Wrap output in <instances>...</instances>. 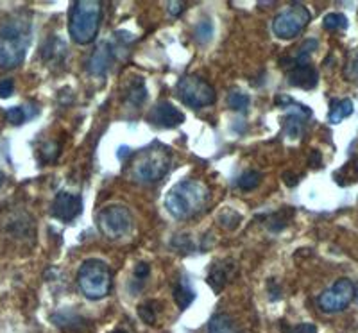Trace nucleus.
Wrapping results in <instances>:
<instances>
[{
  "label": "nucleus",
  "instance_id": "nucleus-26",
  "mask_svg": "<svg viewBox=\"0 0 358 333\" xmlns=\"http://www.w3.org/2000/svg\"><path fill=\"white\" fill-rule=\"evenodd\" d=\"M290 217H292V213H289V215H283L281 211H276V213H273V215L268 217V222L267 228L273 229V232H281V229H285L287 224L290 222Z\"/></svg>",
  "mask_w": 358,
  "mask_h": 333
},
{
  "label": "nucleus",
  "instance_id": "nucleus-12",
  "mask_svg": "<svg viewBox=\"0 0 358 333\" xmlns=\"http://www.w3.org/2000/svg\"><path fill=\"white\" fill-rule=\"evenodd\" d=\"M183 120L185 115L171 102H159L149 115V122L156 127H176L183 124Z\"/></svg>",
  "mask_w": 358,
  "mask_h": 333
},
{
  "label": "nucleus",
  "instance_id": "nucleus-13",
  "mask_svg": "<svg viewBox=\"0 0 358 333\" xmlns=\"http://www.w3.org/2000/svg\"><path fill=\"white\" fill-rule=\"evenodd\" d=\"M287 81L294 88H303V90H312L317 86L319 73L317 70L313 69L310 63L306 65H294L287 72Z\"/></svg>",
  "mask_w": 358,
  "mask_h": 333
},
{
  "label": "nucleus",
  "instance_id": "nucleus-6",
  "mask_svg": "<svg viewBox=\"0 0 358 333\" xmlns=\"http://www.w3.org/2000/svg\"><path fill=\"white\" fill-rule=\"evenodd\" d=\"M99 232L110 240H122L131 235L134 226L133 213L124 204H108L97 215Z\"/></svg>",
  "mask_w": 358,
  "mask_h": 333
},
{
  "label": "nucleus",
  "instance_id": "nucleus-7",
  "mask_svg": "<svg viewBox=\"0 0 358 333\" xmlns=\"http://www.w3.org/2000/svg\"><path fill=\"white\" fill-rule=\"evenodd\" d=\"M179 99L192 108V110H203L215 102L217 94L213 86L201 76H185L178 83Z\"/></svg>",
  "mask_w": 358,
  "mask_h": 333
},
{
  "label": "nucleus",
  "instance_id": "nucleus-1",
  "mask_svg": "<svg viewBox=\"0 0 358 333\" xmlns=\"http://www.w3.org/2000/svg\"><path fill=\"white\" fill-rule=\"evenodd\" d=\"M212 199V192L199 179H183L165 195V208L176 220H188L203 213Z\"/></svg>",
  "mask_w": 358,
  "mask_h": 333
},
{
  "label": "nucleus",
  "instance_id": "nucleus-27",
  "mask_svg": "<svg viewBox=\"0 0 358 333\" xmlns=\"http://www.w3.org/2000/svg\"><path fill=\"white\" fill-rule=\"evenodd\" d=\"M344 78H346L348 81L358 83V52L351 54V56L348 57V63L346 66H344Z\"/></svg>",
  "mask_w": 358,
  "mask_h": 333
},
{
  "label": "nucleus",
  "instance_id": "nucleus-34",
  "mask_svg": "<svg viewBox=\"0 0 358 333\" xmlns=\"http://www.w3.org/2000/svg\"><path fill=\"white\" fill-rule=\"evenodd\" d=\"M4 174H2V171H0V188H2V185H4Z\"/></svg>",
  "mask_w": 358,
  "mask_h": 333
},
{
  "label": "nucleus",
  "instance_id": "nucleus-30",
  "mask_svg": "<svg viewBox=\"0 0 358 333\" xmlns=\"http://www.w3.org/2000/svg\"><path fill=\"white\" fill-rule=\"evenodd\" d=\"M15 92V81L13 79H2L0 81V99L11 97Z\"/></svg>",
  "mask_w": 358,
  "mask_h": 333
},
{
  "label": "nucleus",
  "instance_id": "nucleus-5",
  "mask_svg": "<svg viewBox=\"0 0 358 333\" xmlns=\"http://www.w3.org/2000/svg\"><path fill=\"white\" fill-rule=\"evenodd\" d=\"M78 285L83 296L92 301H99L111 292L113 272H111L110 265L106 262L92 258V260H86L79 267Z\"/></svg>",
  "mask_w": 358,
  "mask_h": 333
},
{
  "label": "nucleus",
  "instance_id": "nucleus-33",
  "mask_svg": "<svg viewBox=\"0 0 358 333\" xmlns=\"http://www.w3.org/2000/svg\"><path fill=\"white\" fill-rule=\"evenodd\" d=\"M313 160H312V162H310V165H312V166H319V165H321V155H319V153H317V150H315V153H313Z\"/></svg>",
  "mask_w": 358,
  "mask_h": 333
},
{
  "label": "nucleus",
  "instance_id": "nucleus-35",
  "mask_svg": "<svg viewBox=\"0 0 358 333\" xmlns=\"http://www.w3.org/2000/svg\"><path fill=\"white\" fill-rule=\"evenodd\" d=\"M111 333H127V332H124V330H115V332H111Z\"/></svg>",
  "mask_w": 358,
  "mask_h": 333
},
{
  "label": "nucleus",
  "instance_id": "nucleus-8",
  "mask_svg": "<svg viewBox=\"0 0 358 333\" xmlns=\"http://www.w3.org/2000/svg\"><path fill=\"white\" fill-rule=\"evenodd\" d=\"M312 20L308 8L303 4H292L276 15L273 20V33L281 40H294L303 33Z\"/></svg>",
  "mask_w": 358,
  "mask_h": 333
},
{
  "label": "nucleus",
  "instance_id": "nucleus-31",
  "mask_svg": "<svg viewBox=\"0 0 358 333\" xmlns=\"http://www.w3.org/2000/svg\"><path fill=\"white\" fill-rule=\"evenodd\" d=\"M149 272H151V267H149V264H145V262H140V264L136 265V269H134V278L143 280V278L149 276Z\"/></svg>",
  "mask_w": 358,
  "mask_h": 333
},
{
  "label": "nucleus",
  "instance_id": "nucleus-19",
  "mask_svg": "<svg viewBox=\"0 0 358 333\" xmlns=\"http://www.w3.org/2000/svg\"><path fill=\"white\" fill-rule=\"evenodd\" d=\"M147 99V90L143 86V81H134L133 85L127 88L126 92V102L127 104H133V106H142Z\"/></svg>",
  "mask_w": 358,
  "mask_h": 333
},
{
  "label": "nucleus",
  "instance_id": "nucleus-11",
  "mask_svg": "<svg viewBox=\"0 0 358 333\" xmlns=\"http://www.w3.org/2000/svg\"><path fill=\"white\" fill-rule=\"evenodd\" d=\"M117 52H115V47L110 40H104L95 47L94 54L90 57L88 62V72L90 76H95V78H102L106 76L108 70L113 65Z\"/></svg>",
  "mask_w": 358,
  "mask_h": 333
},
{
  "label": "nucleus",
  "instance_id": "nucleus-28",
  "mask_svg": "<svg viewBox=\"0 0 358 333\" xmlns=\"http://www.w3.org/2000/svg\"><path fill=\"white\" fill-rule=\"evenodd\" d=\"M140 317L145 325H155L156 323V303H145L138 309Z\"/></svg>",
  "mask_w": 358,
  "mask_h": 333
},
{
  "label": "nucleus",
  "instance_id": "nucleus-21",
  "mask_svg": "<svg viewBox=\"0 0 358 333\" xmlns=\"http://www.w3.org/2000/svg\"><path fill=\"white\" fill-rule=\"evenodd\" d=\"M350 22H348L346 15L342 13H330L322 18V27L328 29V31H346Z\"/></svg>",
  "mask_w": 358,
  "mask_h": 333
},
{
  "label": "nucleus",
  "instance_id": "nucleus-2",
  "mask_svg": "<svg viewBox=\"0 0 358 333\" xmlns=\"http://www.w3.org/2000/svg\"><path fill=\"white\" fill-rule=\"evenodd\" d=\"M172 150L159 142H152L151 146L143 147L134 155L131 162L129 172L131 178L136 183L151 185L163 179L171 171Z\"/></svg>",
  "mask_w": 358,
  "mask_h": 333
},
{
  "label": "nucleus",
  "instance_id": "nucleus-3",
  "mask_svg": "<svg viewBox=\"0 0 358 333\" xmlns=\"http://www.w3.org/2000/svg\"><path fill=\"white\" fill-rule=\"evenodd\" d=\"M31 43V24L17 17L0 27V69H17L24 62Z\"/></svg>",
  "mask_w": 358,
  "mask_h": 333
},
{
  "label": "nucleus",
  "instance_id": "nucleus-9",
  "mask_svg": "<svg viewBox=\"0 0 358 333\" xmlns=\"http://www.w3.org/2000/svg\"><path fill=\"white\" fill-rule=\"evenodd\" d=\"M355 297H357V285L350 278H341L317 297V305L326 313L342 312L353 303Z\"/></svg>",
  "mask_w": 358,
  "mask_h": 333
},
{
  "label": "nucleus",
  "instance_id": "nucleus-32",
  "mask_svg": "<svg viewBox=\"0 0 358 333\" xmlns=\"http://www.w3.org/2000/svg\"><path fill=\"white\" fill-rule=\"evenodd\" d=\"M167 9H169V13H171V17L176 18V17H179L181 13H183L185 4L183 2H169Z\"/></svg>",
  "mask_w": 358,
  "mask_h": 333
},
{
  "label": "nucleus",
  "instance_id": "nucleus-16",
  "mask_svg": "<svg viewBox=\"0 0 358 333\" xmlns=\"http://www.w3.org/2000/svg\"><path fill=\"white\" fill-rule=\"evenodd\" d=\"M355 111V106L351 99H337V101L331 102L330 113H328V120L331 124H341L342 120H346L348 117H351Z\"/></svg>",
  "mask_w": 358,
  "mask_h": 333
},
{
  "label": "nucleus",
  "instance_id": "nucleus-22",
  "mask_svg": "<svg viewBox=\"0 0 358 333\" xmlns=\"http://www.w3.org/2000/svg\"><path fill=\"white\" fill-rule=\"evenodd\" d=\"M228 106L233 111L242 113V111H245L249 108V97L245 94H242V92H238V90H233L228 95Z\"/></svg>",
  "mask_w": 358,
  "mask_h": 333
},
{
  "label": "nucleus",
  "instance_id": "nucleus-18",
  "mask_svg": "<svg viewBox=\"0 0 358 333\" xmlns=\"http://www.w3.org/2000/svg\"><path fill=\"white\" fill-rule=\"evenodd\" d=\"M174 299L179 309L187 310L194 303V299H196V292H194V289L187 281H179L178 287L174 289Z\"/></svg>",
  "mask_w": 358,
  "mask_h": 333
},
{
  "label": "nucleus",
  "instance_id": "nucleus-17",
  "mask_svg": "<svg viewBox=\"0 0 358 333\" xmlns=\"http://www.w3.org/2000/svg\"><path fill=\"white\" fill-rule=\"evenodd\" d=\"M208 333H238V328H236L235 321L229 316H226V313H215L210 319Z\"/></svg>",
  "mask_w": 358,
  "mask_h": 333
},
{
  "label": "nucleus",
  "instance_id": "nucleus-15",
  "mask_svg": "<svg viewBox=\"0 0 358 333\" xmlns=\"http://www.w3.org/2000/svg\"><path fill=\"white\" fill-rule=\"evenodd\" d=\"M50 321H52L57 328L65 333H79L85 330V325H86L85 319H83L79 313H73V312H56L52 317H50Z\"/></svg>",
  "mask_w": 358,
  "mask_h": 333
},
{
  "label": "nucleus",
  "instance_id": "nucleus-10",
  "mask_svg": "<svg viewBox=\"0 0 358 333\" xmlns=\"http://www.w3.org/2000/svg\"><path fill=\"white\" fill-rule=\"evenodd\" d=\"M83 211V199L79 195L70 194V192H57L56 197L52 201V208L50 213L62 222H72L73 219H78Z\"/></svg>",
  "mask_w": 358,
  "mask_h": 333
},
{
  "label": "nucleus",
  "instance_id": "nucleus-4",
  "mask_svg": "<svg viewBox=\"0 0 358 333\" xmlns=\"http://www.w3.org/2000/svg\"><path fill=\"white\" fill-rule=\"evenodd\" d=\"M102 22V2L78 0L70 8L69 33L76 43L88 45L95 41Z\"/></svg>",
  "mask_w": 358,
  "mask_h": 333
},
{
  "label": "nucleus",
  "instance_id": "nucleus-20",
  "mask_svg": "<svg viewBox=\"0 0 358 333\" xmlns=\"http://www.w3.org/2000/svg\"><path fill=\"white\" fill-rule=\"evenodd\" d=\"M217 222L226 229H235L242 222V215L236 210H231V208H224L217 215Z\"/></svg>",
  "mask_w": 358,
  "mask_h": 333
},
{
  "label": "nucleus",
  "instance_id": "nucleus-24",
  "mask_svg": "<svg viewBox=\"0 0 358 333\" xmlns=\"http://www.w3.org/2000/svg\"><path fill=\"white\" fill-rule=\"evenodd\" d=\"M194 34H196V40L199 41L201 45H206L213 36L212 22L208 20V18H203V20L196 25V31H194Z\"/></svg>",
  "mask_w": 358,
  "mask_h": 333
},
{
  "label": "nucleus",
  "instance_id": "nucleus-25",
  "mask_svg": "<svg viewBox=\"0 0 358 333\" xmlns=\"http://www.w3.org/2000/svg\"><path fill=\"white\" fill-rule=\"evenodd\" d=\"M262 183V174L257 171H245L244 174L238 178V188L242 190H252Z\"/></svg>",
  "mask_w": 358,
  "mask_h": 333
},
{
  "label": "nucleus",
  "instance_id": "nucleus-14",
  "mask_svg": "<svg viewBox=\"0 0 358 333\" xmlns=\"http://www.w3.org/2000/svg\"><path fill=\"white\" fill-rule=\"evenodd\" d=\"M235 272L236 265L233 260L215 262V264L210 267V271H208V285H210L215 292H220V290L228 285V281L231 280Z\"/></svg>",
  "mask_w": 358,
  "mask_h": 333
},
{
  "label": "nucleus",
  "instance_id": "nucleus-23",
  "mask_svg": "<svg viewBox=\"0 0 358 333\" xmlns=\"http://www.w3.org/2000/svg\"><path fill=\"white\" fill-rule=\"evenodd\" d=\"M6 118L8 122L13 124V126H20V124L27 122L29 115H27V106H15V108H9L6 111Z\"/></svg>",
  "mask_w": 358,
  "mask_h": 333
},
{
  "label": "nucleus",
  "instance_id": "nucleus-29",
  "mask_svg": "<svg viewBox=\"0 0 358 333\" xmlns=\"http://www.w3.org/2000/svg\"><path fill=\"white\" fill-rule=\"evenodd\" d=\"M283 333H317V328H315L313 325H297V326L283 325Z\"/></svg>",
  "mask_w": 358,
  "mask_h": 333
}]
</instances>
